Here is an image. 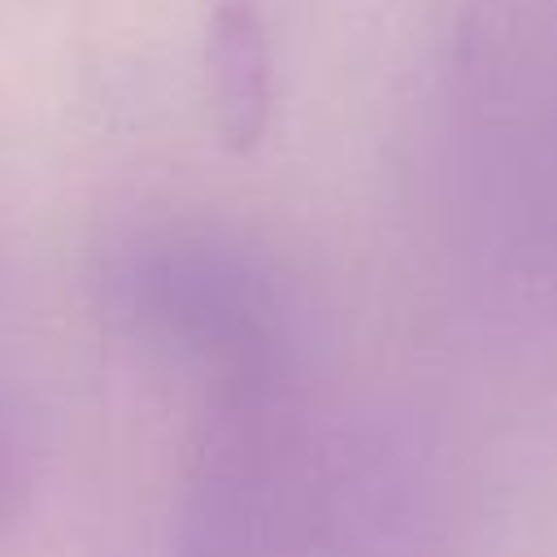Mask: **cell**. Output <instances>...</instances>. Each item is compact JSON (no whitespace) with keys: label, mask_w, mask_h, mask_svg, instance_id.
<instances>
[{"label":"cell","mask_w":557,"mask_h":557,"mask_svg":"<svg viewBox=\"0 0 557 557\" xmlns=\"http://www.w3.org/2000/svg\"><path fill=\"white\" fill-rule=\"evenodd\" d=\"M205 83L213 122L231 152L257 148L274 109L270 30L252 0H218L205 30Z\"/></svg>","instance_id":"6da1fadb"}]
</instances>
